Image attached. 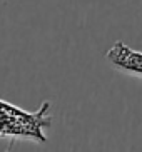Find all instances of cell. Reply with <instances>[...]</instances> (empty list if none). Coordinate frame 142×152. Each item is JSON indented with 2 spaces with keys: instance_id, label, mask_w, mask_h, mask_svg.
Here are the masks:
<instances>
[{
  "instance_id": "obj_1",
  "label": "cell",
  "mask_w": 142,
  "mask_h": 152,
  "mask_svg": "<svg viewBox=\"0 0 142 152\" xmlns=\"http://www.w3.org/2000/svg\"><path fill=\"white\" fill-rule=\"evenodd\" d=\"M50 102H44L39 112L27 114L15 105L0 100V135H22L32 140L45 142L44 129L50 125V117L47 110Z\"/></svg>"
},
{
  "instance_id": "obj_2",
  "label": "cell",
  "mask_w": 142,
  "mask_h": 152,
  "mask_svg": "<svg viewBox=\"0 0 142 152\" xmlns=\"http://www.w3.org/2000/svg\"><path fill=\"white\" fill-rule=\"evenodd\" d=\"M105 58L117 70L142 77V52L134 50L124 42H114V45L105 52Z\"/></svg>"
}]
</instances>
